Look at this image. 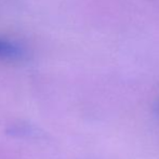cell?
<instances>
[{
  "label": "cell",
  "instance_id": "1",
  "mask_svg": "<svg viewBox=\"0 0 159 159\" xmlns=\"http://www.w3.org/2000/svg\"><path fill=\"white\" fill-rule=\"evenodd\" d=\"M25 57L26 50L19 42L0 37V59L7 61H21Z\"/></svg>",
  "mask_w": 159,
  "mask_h": 159
},
{
  "label": "cell",
  "instance_id": "2",
  "mask_svg": "<svg viewBox=\"0 0 159 159\" xmlns=\"http://www.w3.org/2000/svg\"><path fill=\"white\" fill-rule=\"evenodd\" d=\"M154 113L159 118V98H157V101L155 103V106H154Z\"/></svg>",
  "mask_w": 159,
  "mask_h": 159
}]
</instances>
